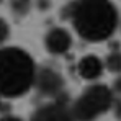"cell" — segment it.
Instances as JSON below:
<instances>
[{
	"instance_id": "6da1fadb",
	"label": "cell",
	"mask_w": 121,
	"mask_h": 121,
	"mask_svg": "<svg viewBox=\"0 0 121 121\" xmlns=\"http://www.w3.org/2000/svg\"><path fill=\"white\" fill-rule=\"evenodd\" d=\"M69 10L74 28L87 41H103L116 30L118 12L110 0H77Z\"/></svg>"
},
{
	"instance_id": "7a4b0ae2",
	"label": "cell",
	"mask_w": 121,
	"mask_h": 121,
	"mask_svg": "<svg viewBox=\"0 0 121 121\" xmlns=\"http://www.w3.org/2000/svg\"><path fill=\"white\" fill-rule=\"evenodd\" d=\"M33 59L18 48L0 49V97L15 98L26 93L35 82Z\"/></svg>"
},
{
	"instance_id": "3957f363",
	"label": "cell",
	"mask_w": 121,
	"mask_h": 121,
	"mask_svg": "<svg viewBox=\"0 0 121 121\" xmlns=\"http://www.w3.org/2000/svg\"><path fill=\"white\" fill-rule=\"evenodd\" d=\"M113 103V93L105 85L88 87L77 100L70 110L74 121H95L105 111L110 110Z\"/></svg>"
},
{
	"instance_id": "277c9868",
	"label": "cell",
	"mask_w": 121,
	"mask_h": 121,
	"mask_svg": "<svg viewBox=\"0 0 121 121\" xmlns=\"http://www.w3.org/2000/svg\"><path fill=\"white\" fill-rule=\"evenodd\" d=\"M41 95L44 97H57L60 92L64 90V80L52 69H41L35 74V82Z\"/></svg>"
},
{
	"instance_id": "5b68a950",
	"label": "cell",
	"mask_w": 121,
	"mask_h": 121,
	"mask_svg": "<svg viewBox=\"0 0 121 121\" xmlns=\"http://www.w3.org/2000/svg\"><path fill=\"white\" fill-rule=\"evenodd\" d=\"M31 121H74V118L70 115V108H67L60 101H56L41 106L33 115Z\"/></svg>"
},
{
	"instance_id": "8992f818",
	"label": "cell",
	"mask_w": 121,
	"mask_h": 121,
	"mask_svg": "<svg viewBox=\"0 0 121 121\" xmlns=\"http://www.w3.org/2000/svg\"><path fill=\"white\" fill-rule=\"evenodd\" d=\"M70 35L62 28H54L46 35V48L52 54H64L70 48Z\"/></svg>"
},
{
	"instance_id": "52a82bcc",
	"label": "cell",
	"mask_w": 121,
	"mask_h": 121,
	"mask_svg": "<svg viewBox=\"0 0 121 121\" xmlns=\"http://www.w3.org/2000/svg\"><path fill=\"white\" fill-rule=\"evenodd\" d=\"M79 75L82 79H87V80H92V79H97L101 75V70H103V64L98 57L95 56H87L80 59L79 62Z\"/></svg>"
},
{
	"instance_id": "ba28073f",
	"label": "cell",
	"mask_w": 121,
	"mask_h": 121,
	"mask_svg": "<svg viewBox=\"0 0 121 121\" xmlns=\"http://www.w3.org/2000/svg\"><path fill=\"white\" fill-rule=\"evenodd\" d=\"M31 8V0H12V10L17 17H25Z\"/></svg>"
},
{
	"instance_id": "9c48e42d",
	"label": "cell",
	"mask_w": 121,
	"mask_h": 121,
	"mask_svg": "<svg viewBox=\"0 0 121 121\" xmlns=\"http://www.w3.org/2000/svg\"><path fill=\"white\" fill-rule=\"evenodd\" d=\"M108 69L113 70V72H118L120 70V54L118 52H113L111 56H108Z\"/></svg>"
},
{
	"instance_id": "30bf717a",
	"label": "cell",
	"mask_w": 121,
	"mask_h": 121,
	"mask_svg": "<svg viewBox=\"0 0 121 121\" xmlns=\"http://www.w3.org/2000/svg\"><path fill=\"white\" fill-rule=\"evenodd\" d=\"M8 35H10V28H8L7 21L0 18V44L8 38Z\"/></svg>"
},
{
	"instance_id": "8fae6325",
	"label": "cell",
	"mask_w": 121,
	"mask_h": 121,
	"mask_svg": "<svg viewBox=\"0 0 121 121\" xmlns=\"http://www.w3.org/2000/svg\"><path fill=\"white\" fill-rule=\"evenodd\" d=\"M0 121H21L18 116H12V115H7L3 118H0Z\"/></svg>"
},
{
	"instance_id": "7c38bea8",
	"label": "cell",
	"mask_w": 121,
	"mask_h": 121,
	"mask_svg": "<svg viewBox=\"0 0 121 121\" xmlns=\"http://www.w3.org/2000/svg\"><path fill=\"white\" fill-rule=\"evenodd\" d=\"M0 110H2V103H0Z\"/></svg>"
},
{
	"instance_id": "4fadbf2b",
	"label": "cell",
	"mask_w": 121,
	"mask_h": 121,
	"mask_svg": "<svg viewBox=\"0 0 121 121\" xmlns=\"http://www.w3.org/2000/svg\"><path fill=\"white\" fill-rule=\"evenodd\" d=\"M2 2H3V0H0V3H2Z\"/></svg>"
}]
</instances>
